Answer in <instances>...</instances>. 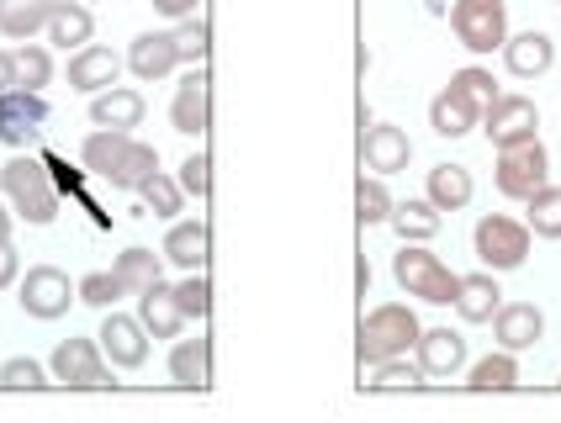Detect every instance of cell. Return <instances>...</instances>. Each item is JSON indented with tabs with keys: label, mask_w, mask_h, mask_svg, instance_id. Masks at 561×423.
<instances>
[{
	"label": "cell",
	"mask_w": 561,
	"mask_h": 423,
	"mask_svg": "<svg viewBox=\"0 0 561 423\" xmlns=\"http://www.w3.org/2000/svg\"><path fill=\"white\" fill-rule=\"evenodd\" d=\"M170 376H175V387L202 392L213 381V339H181L170 350Z\"/></svg>",
	"instance_id": "d6986e66"
},
{
	"label": "cell",
	"mask_w": 561,
	"mask_h": 423,
	"mask_svg": "<svg viewBox=\"0 0 561 423\" xmlns=\"http://www.w3.org/2000/svg\"><path fill=\"white\" fill-rule=\"evenodd\" d=\"M196 5L202 0H154L159 16H175V22H186V16H196Z\"/></svg>",
	"instance_id": "ee69618b"
},
{
	"label": "cell",
	"mask_w": 561,
	"mask_h": 423,
	"mask_svg": "<svg viewBox=\"0 0 561 423\" xmlns=\"http://www.w3.org/2000/svg\"><path fill=\"white\" fill-rule=\"evenodd\" d=\"M419 318L408 312V307L387 302V307H371L366 318H360V333H355V355L360 365H381L392 361V355H408L413 344H419Z\"/></svg>",
	"instance_id": "6da1fadb"
},
{
	"label": "cell",
	"mask_w": 561,
	"mask_h": 423,
	"mask_svg": "<svg viewBox=\"0 0 561 423\" xmlns=\"http://www.w3.org/2000/svg\"><path fill=\"white\" fill-rule=\"evenodd\" d=\"M144 333H149V329H144L138 318L112 312V318L101 323V333H95V339H101V355H106V361L123 365V370H133V365L149 361V339H144Z\"/></svg>",
	"instance_id": "8fae6325"
},
{
	"label": "cell",
	"mask_w": 561,
	"mask_h": 423,
	"mask_svg": "<svg viewBox=\"0 0 561 423\" xmlns=\"http://www.w3.org/2000/svg\"><path fill=\"white\" fill-rule=\"evenodd\" d=\"M546 181H551V153L540 149V138L519 144V149H499V191L503 196L530 202Z\"/></svg>",
	"instance_id": "52a82bcc"
},
{
	"label": "cell",
	"mask_w": 561,
	"mask_h": 423,
	"mask_svg": "<svg viewBox=\"0 0 561 423\" xmlns=\"http://www.w3.org/2000/svg\"><path fill=\"white\" fill-rule=\"evenodd\" d=\"M16 85H22V75H16V54H5V48H0V95L16 91Z\"/></svg>",
	"instance_id": "f6af8a7d"
},
{
	"label": "cell",
	"mask_w": 561,
	"mask_h": 423,
	"mask_svg": "<svg viewBox=\"0 0 561 423\" xmlns=\"http://www.w3.org/2000/svg\"><path fill=\"white\" fill-rule=\"evenodd\" d=\"M91 122L95 127H117V133H127V127L144 122V95L127 91V85H112V91H101L91 101Z\"/></svg>",
	"instance_id": "603a6c76"
},
{
	"label": "cell",
	"mask_w": 561,
	"mask_h": 423,
	"mask_svg": "<svg viewBox=\"0 0 561 423\" xmlns=\"http://www.w3.org/2000/svg\"><path fill=\"white\" fill-rule=\"evenodd\" d=\"M43 122H48V101L37 91L16 85V91L0 95V144L22 149V144H32V138L43 133Z\"/></svg>",
	"instance_id": "9c48e42d"
},
{
	"label": "cell",
	"mask_w": 561,
	"mask_h": 423,
	"mask_svg": "<svg viewBox=\"0 0 561 423\" xmlns=\"http://www.w3.org/2000/svg\"><path fill=\"white\" fill-rule=\"evenodd\" d=\"M127 144H133V133H117V127H95L91 138H85V149H80V159H85V170H95V175H112V170L123 164Z\"/></svg>",
	"instance_id": "f1b7e54d"
},
{
	"label": "cell",
	"mask_w": 561,
	"mask_h": 423,
	"mask_svg": "<svg viewBox=\"0 0 561 423\" xmlns=\"http://www.w3.org/2000/svg\"><path fill=\"white\" fill-rule=\"evenodd\" d=\"M123 297V281L112 271H91L85 281H80V302H91V307H112Z\"/></svg>",
	"instance_id": "f35d334b"
},
{
	"label": "cell",
	"mask_w": 561,
	"mask_h": 423,
	"mask_svg": "<svg viewBox=\"0 0 561 423\" xmlns=\"http://www.w3.org/2000/svg\"><path fill=\"white\" fill-rule=\"evenodd\" d=\"M117 75H123V59L112 54V48H101V43H85L75 59H69V85L85 95H101L117 85Z\"/></svg>",
	"instance_id": "5bb4252c"
},
{
	"label": "cell",
	"mask_w": 561,
	"mask_h": 423,
	"mask_svg": "<svg viewBox=\"0 0 561 423\" xmlns=\"http://www.w3.org/2000/svg\"><path fill=\"white\" fill-rule=\"evenodd\" d=\"M91 32H95V22H91V11L80 5V0H54V16H48V43H59V48H85L91 43Z\"/></svg>",
	"instance_id": "484cf974"
},
{
	"label": "cell",
	"mask_w": 561,
	"mask_h": 423,
	"mask_svg": "<svg viewBox=\"0 0 561 423\" xmlns=\"http://www.w3.org/2000/svg\"><path fill=\"white\" fill-rule=\"evenodd\" d=\"M54 0H0V32L11 43H32L37 32H48Z\"/></svg>",
	"instance_id": "44dd1931"
},
{
	"label": "cell",
	"mask_w": 561,
	"mask_h": 423,
	"mask_svg": "<svg viewBox=\"0 0 561 423\" xmlns=\"http://www.w3.org/2000/svg\"><path fill=\"white\" fill-rule=\"evenodd\" d=\"M170 122H175V133H186V138H202V133H207V122H213V106H207V75H202V69H191L186 80L175 85V101H170Z\"/></svg>",
	"instance_id": "9a60e30c"
},
{
	"label": "cell",
	"mask_w": 561,
	"mask_h": 423,
	"mask_svg": "<svg viewBox=\"0 0 561 423\" xmlns=\"http://www.w3.org/2000/svg\"><path fill=\"white\" fill-rule=\"evenodd\" d=\"M112 275L123 281V297H144V291H154V286H159V260H154V249H127V254H117Z\"/></svg>",
	"instance_id": "83f0119b"
},
{
	"label": "cell",
	"mask_w": 561,
	"mask_h": 423,
	"mask_svg": "<svg viewBox=\"0 0 561 423\" xmlns=\"http://www.w3.org/2000/svg\"><path fill=\"white\" fill-rule=\"evenodd\" d=\"M69 297H80V286H69V275L59 271V265H32L27 281H22V312L27 318H64L69 312Z\"/></svg>",
	"instance_id": "ba28073f"
},
{
	"label": "cell",
	"mask_w": 561,
	"mask_h": 423,
	"mask_svg": "<svg viewBox=\"0 0 561 423\" xmlns=\"http://www.w3.org/2000/svg\"><path fill=\"white\" fill-rule=\"evenodd\" d=\"M493 333H499V344L503 350H530L535 339L546 333V318H540V307L530 302H503L499 312H493Z\"/></svg>",
	"instance_id": "ac0fdd59"
},
{
	"label": "cell",
	"mask_w": 561,
	"mask_h": 423,
	"mask_svg": "<svg viewBox=\"0 0 561 423\" xmlns=\"http://www.w3.org/2000/svg\"><path fill=\"white\" fill-rule=\"evenodd\" d=\"M471 243H477V260H482L493 275L519 271V265L530 260V228L514 222V217H482L477 233H471Z\"/></svg>",
	"instance_id": "277c9868"
},
{
	"label": "cell",
	"mask_w": 561,
	"mask_h": 423,
	"mask_svg": "<svg viewBox=\"0 0 561 423\" xmlns=\"http://www.w3.org/2000/svg\"><path fill=\"white\" fill-rule=\"evenodd\" d=\"M430 202L439 211H461L471 202V170L467 164H435L430 170Z\"/></svg>",
	"instance_id": "4316f807"
},
{
	"label": "cell",
	"mask_w": 561,
	"mask_h": 423,
	"mask_svg": "<svg viewBox=\"0 0 561 423\" xmlns=\"http://www.w3.org/2000/svg\"><path fill=\"white\" fill-rule=\"evenodd\" d=\"M535 127H540V112H535L530 95H493V101L482 106V133H488L493 149H519V144H530Z\"/></svg>",
	"instance_id": "8992f818"
},
{
	"label": "cell",
	"mask_w": 561,
	"mask_h": 423,
	"mask_svg": "<svg viewBox=\"0 0 561 423\" xmlns=\"http://www.w3.org/2000/svg\"><path fill=\"white\" fill-rule=\"evenodd\" d=\"M207 249H213L207 222H175L170 239H164V260L181 265V271H202V265H207Z\"/></svg>",
	"instance_id": "d4e9b609"
},
{
	"label": "cell",
	"mask_w": 561,
	"mask_h": 423,
	"mask_svg": "<svg viewBox=\"0 0 561 423\" xmlns=\"http://www.w3.org/2000/svg\"><path fill=\"white\" fill-rule=\"evenodd\" d=\"M419 376H424L419 365H408L403 355H392V361L376 365V376L366 381V387H371V392H398V387H419Z\"/></svg>",
	"instance_id": "74e56055"
},
{
	"label": "cell",
	"mask_w": 561,
	"mask_h": 423,
	"mask_svg": "<svg viewBox=\"0 0 561 423\" xmlns=\"http://www.w3.org/2000/svg\"><path fill=\"white\" fill-rule=\"evenodd\" d=\"M355 217H360V228L387 222V217H392V196H387V185L360 175V185H355Z\"/></svg>",
	"instance_id": "e575fe53"
},
{
	"label": "cell",
	"mask_w": 561,
	"mask_h": 423,
	"mask_svg": "<svg viewBox=\"0 0 561 423\" xmlns=\"http://www.w3.org/2000/svg\"><path fill=\"white\" fill-rule=\"evenodd\" d=\"M54 381L64 387H112L106 381V361H101V344L91 339H64L54 350Z\"/></svg>",
	"instance_id": "30bf717a"
},
{
	"label": "cell",
	"mask_w": 561,
	"mask_h": 423,
	"mask_svg": "<svg viewBox=\"0 0 561 423\" xmlns=\"http://www.w3.org/2000/svg\"><path fill=\"white\" fill-rule=\"evenodd\" d=\"M525 228H530L535 239H561V185H540L530 196V217H525Z\"/></svg>",
	"instance_id": "d6a6232c"
},
{
	"label": "cell",
	"mask_w": 561,
	"mask_h": 423,
	"mask_svg": "<svg viewBox=\"0 0 561 423\" xmlns=\"http://www.w3.org/2000/svg\"><path fill=\"white\" fill-rule=\"evenodd\" d=\"M392 275H398V286H403L408 297H424V302H456V286H461V275L450 271L439 254L430 249H419V243H403V254L392 260Z\"/></svg>",
	"instance_id": "3957f363"
},
{
	"label": "cell",
	"mask_w": 561,
	"mask_h": 423,
	"mask_svg": "<svg viewBox=\"0 0 561 423\" xmlns=\"http://www.w3.org/2000/svg\"><path fill=\"white\" fill-rule=\"evenodd\" d=\"M16 75H22V85H27V91H43V85L54 80V59H48V48L22 43V48H16Z\"/></svg>",
	"instance_id": "d590c367"
},
{
	"label": "cell",
	"mask_w": 561,
	"mask_h": 423,
	"mask_svg": "<svg viewBox=\"0 0 561 423\" xmlns=\"http://www.w3.org/2000/svg\"><path fill=\"white\" fill-rule=\"evenodd\" d=\"M0 387H16V392H22V387H48V381H43V365L37 361H22V355H16V361H5L0 365Z\"/></svg>",
	"instance_id": "60d3db41"
},
{
	"label": "cell",
	"mask_w": 561,
	"mask_h": 423,
	"mask_svg": "<svg viewBox=\"0 0 561 423\" xmlns=\"http://www.w3.org/2000/svg\"><path fill=\"white\" fill-rule=\"evenodd\" d=\"M450 85H461V91H467L471 101H482V106H488V101L499 95V85H493V75H488V69H461V75H456Z\"/></svg>",
	"instance_id": "7bdbcfd3"
},
{
	"label": "cell",
	"mask_w": 561,
	"mask_h": 423,
	"mask_svg": "<svg viewBox=\"0 0 561 423\" xmlns=\"http://www.w3.org/2000/svg\"><path fill=\"white\" fill-rule=\"evenodd\" d=\"M408 159H413L408 133H398V127H376V122L360 133V164H366V170H376V175H398V170H408Z\"/></svg>",
	"instance_id": "4fadbf2b"
},
{
	"label": "cell",
	"mask_w": 561,
	"mask_h": 423,
	"mask_svg": "<svg viewBox=\"0 0 561 423\" xmlns=\"http://www.w3.org/2000/svg\"><path fill=\"white\" fill-rule=\"evenodd\" d=\"M175 302H181V312H186V318H196V323H202V318L213 312V286H207V275L186 271V281L175 286Z\"/></svg>",
	"instance_id": "8d00e7d4"
},
{
	"label": "cell",
	"mask_w": 561,
	"mask_h": 423,
	"mask_svg": "<svg viewBox=\"0 0 561 423\" xmlns=\"http://www.w3.org/2000/svg\"><path fill=\"white\" fill-rule=\"evenodd\" d=\"M413 350H419V370L424 376H456L467 365V339L450 329H424Z\"/></svg>",
	"instance_id": "e0dca14e"
},
{
	"label": "cell",
	"mask_w": 561,
	"mask_h": 423,
	"mask_svg": "<svg viewBox=\"0 0 561 423\" xmlns=\"http://www.w3.org/2000/svg\"><path fill=\"white\" fill-rule=\"evenodd\" d=\"M213 164H207V153H191L186 164H181V191L186 196H207L213 191V175H207Z\"/></svg>",
	"instance_id": "b9f144b4"
},
{
	"label": "cell",
	"mask_w": 561,
	"mask_h": 423,
	"mask_svg": "<svg viewBox=\"0 0 561 423\" xmlns=\"http://www.w3.org/2000/svg\"><path fill=\"white\" fill-rule=\"evenodd\" d=\"M11 281H16V249H11V243H0V291H5Z\"/></svg>",
	"instance_id": "bcb514c9"
},
{
	"label": "cell",
	"mask_w": 561,
	"mask_h": 423,
	"mask_svg": "<svg viewBox=\"0 0 561 423\" xmlns=\"http://www.w3.org/2000/svg\"><path fill=\"white\" fill-rule=\"evenodd\" d=\"M138 196H144V207L154 211V217H175L186 191H181V181H170V175H159V170H154L149 181L138 185Z\"/></svg>",
	"instance_id": "836d02e7"
},
{
	"label": "cell",
	"mask_w": 561,
	"mask_h": 423,
	"mask_svg": "<svg viewBox=\"0 0 561 423\" xmlns=\"http://www.w3.org/2000/svg\"><path fill=\"white\" fill-rule=\"evenodd\" d=\"M154 170H159L154 144H138V138H133V144H127V153H123V164H117V170H112L106 181L117 185V191H138V185L149 181Z\"/></svg>",
	"instance_id": "1f68e13d"
},
{
	"label": "cell",
	"mask_w": 561,
	"mask_h": 423,
	"mask_svg": "<svg viewBox=\"0 0 561 423\" xmlns=\"http://www.w3.org/2000/svg\"><path fill=\"white\" fill-rule=\"evenodd\" d=\"M175 64H181L175 32H144V37H133V48H127V69H133L138 80H164Z\"/></svg>",
	"instance_id": "2e32d148"
},
{
	"label": "cell",
	"mask_w": 561,
	"mask_h": 423,
	"mask_svg": "<svg viewBox=\"0 0 561 423\" xmlns=\"http://www.w3.org/2000/svg\"><path fill=\"white\" fill-rule=\"evenodd\" d=\"M0 191L11 196V207L22 211L32 228H43V222L59 217V191L48 181V164L43 159H5L0 164Z\"/></svg>",
	"instance_id": "7a4b0ae2"
},
{
	"label": "cell",
	"mask_w": 561,
	"mask_h": 423,
	"mask_svg": "<svg viewBox=\"0 0 561 423\" xmlns=\"http://www.w3.org/2000/svg\"><path fill=\"white\" fill-rule=\"evenodd\" d=\"M430 127L439 138H467L471 127H482V101H471L461 85H445L430 101Z\"/></svg>",
	"instance_id": "7c38bea8"
},
{
	"label": "cell",
	"mask_w": 561,
	"mask_h": 423,
	"mask_svg": "<svg viewBox=\"0 0 561 423\" xmlns=\"http://www.w3.org/2000/svg\"><path fill=\"white\" fill-rule=\"evenodd\" d=\"M503 307V291L493 275H461V286H456V312L467 318V323H493V312Z\"/></svg>",
	"instance_id": "cb8c5ba5"
},
{
	"label": "cell",
	"mask_w": 561,
	"mask_h": 423,
	"mask_svg": "<svg viewBox=\"0 0 561 423\" xmlns=\"http://www.w3.org/2000/svg\"><path fill=\"white\" fill-rule=\"evenodd\" d=\"M387 222L403 233V243H424L439 233V207L435 202H403V207H392Z\"/></svg>",
	"instance_id": "f546056e"
},
{
	"label": "cell",
	"mask_w": 561,
	"mask_h": 423,
	"mask_svg": "<svg viewBox=\"0 0 561 423\" xmlns=\"http://www.w3.org/2000/svg\"><path fill=\"white\" fill-rule=\"evenodd\" d=\"M503 59H508V69H514L519 80H535V75H546V69H551L557 43H551L546 32H519V37H508V43H503Z\"/></svg>",
	"instance_id": "ffe728a7"
},
{
	"label": "cell",
	"mask_w": 561,
	"mask_h": 423,
	"mask_svg": "<svg viewBox=\"0 0 561 423\" xmlns=\"http://www.w3.org/2000/svg\"><path fill=\"white\" fill-rule=\"evenodd\" d=\"M138 323L154 333V339H175L181 333V323H186V312H181V302H175V291L159 281L154 291H144L138 297Z\"/></svg>",
	"instance_id": "7402d4cb"
},
{
	"label": "cell",
	"mask_w": 561,
	"mask_h": 423,
	"mask_svg": "<svg viewBox=\"0 0 561 423\" xmlns=\"http://www.w3.org/2000/svg\"><path fill=\"white\" fill-rule=\"evenodd\" d=\"M471 392H508V387H519V365H514V350H499V355H488V361L471 365Z\"/></svg>",
	"instance_id": "4dcf8cb0"
},
{
	"label": "cell",
	"mask_w": 561,
	"mask_h": 423,
	"mask_svg": "<svg viewBox=\"0 0 561 423\" xmlns=\"http://www.w3.org/2000/svg\"><path fill=\"white\" fill-rule=\"evenodd\" d=\"M5 239H11V211L0 207V243H5Z\"/></svg>",
	"instance_id": "7dc6e473"
},
{
	"label": "cell",
	"mask_w": 561,
	"mask_h": 423,
	"mask_svg": "<svg viewBox=\"0 0 561 423\" xmlns=\"http://www.w3.org/2000/svg\"><path fill=\"white\" fill-rule=\"evenodd\" d=\"M175 48H181V59H191V64L207 59V22H202V16H186V22L175 27Z\"/></svg>",
	"instance_id": "ab89813d"
},
{
	"label": "cell",
	"mask_w": 561,
	"mask_h": 423,
	"mask_svg": "<svg viewBox=\"0 0 561 423\" xmlns=\"http://www.w3.org/2000/svg\"><path fill=\"white\" fill-rule=\"evenodd\" d=\"M450 27L461 37V48L493 54V48L508 43V11H503V0H456L450 5Z\"/></svg>",
	"instance_id": "5b68a950"
}]
</instances>
